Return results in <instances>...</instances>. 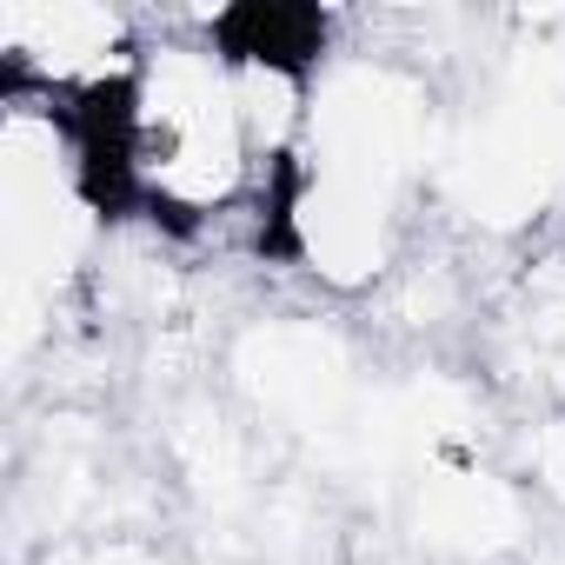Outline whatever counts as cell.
Here are the masks:
<instances>
[{"label":"cell","mask_w":565,"mask_h":565,"mask_svg":"<svg viewBox=\"0 0 565 565\" xmlns=\"http://www.w3.org/2000/svg\"><path fill=\"white\" fill-rule=\"evenodd\" d=\"M499 366L545 406H565V253L512 273L499 307Z\"/></svg>","instance_id":"obj_3"},{"label":"cell","mask_w":565,"mask_h":565,"mask_svg":"<svg viewBox=\"0 0 565 565\" xmlns=\"http://www.w3.org/2000/svg\"><path fill=\"white\" fill-rule=\"evenodd\" d=\"M512 472L539 505H565V406H545L512 439Z\"/></svg>","instance_id":"obj_4"},{"label":"cell","mask_w":565,"mask_h":565,"mask_svg":"<svg viewBox=\"0 0 565 565\" xmlns=\"http://www.w3.org/2000/svg\"><path fill=\"white\" fill-rule=\"evenodd\" d=\"M74 565H167L153 545H140V539H107V545H94V552H81Z\"/></svg>","instance_id":"obj_5"},{"label":"cell","mask_w":565,"mask_h":565,"mask_svg":"<svg viewBox=\"0 0 565 565\" xmlns=\"http://www.w3.org/2000/svg\"><path fill=\"white\" fill-rule=\"evenodd\" d=\"M539 499L512 466H486L472 446H446L406 492V532L433 565H505L532 545Z\"/></svg>","instance_id":"obj_2"},{"label":"cell","mask_w":565,"mask_h":565,"mask_svg":"<svg viewBox=\"0 0 565 565\" xmlns=\"http://www.w3.org/2000/svg\"><path fill=\"white\" fill-rule=\"evenodd\" d=\"M226 366L246 413L287 439H340L360 426L353 347L327 320H253Z\"/></svg>","instance_id":"obj_1"}]
</instances>
